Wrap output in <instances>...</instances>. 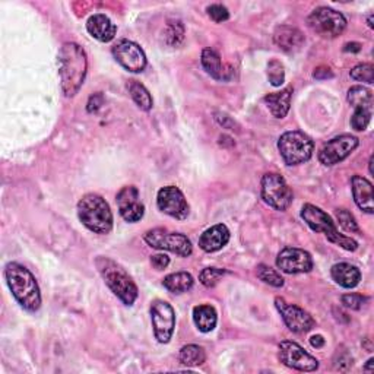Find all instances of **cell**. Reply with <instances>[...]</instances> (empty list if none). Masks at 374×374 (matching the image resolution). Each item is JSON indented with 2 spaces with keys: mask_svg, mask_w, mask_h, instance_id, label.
Segmentation results:
<instances>
[{
  "mask_svg": "<svg viewBox=\"0 0 374 374\" xmlns=\"http://www.w3.org/2000/svg\"><path fill=\"white\" fill-rule=\"evenodd\" d=\"M256 273H258V278L260 281H263L264 284H269L271 287L281 288L284 285L282 276L278 272H276L275 269L268 267V264H259Z\"/></svg>",
  "mask_w": 374,
  "mask_h": 374,
  "instance_id": "cell-31",
  "label": "cell"
},
{
  "mask_svg": "<svg viewBox=\"0 0 374 374\" xmlns=\"http://www.w3.org/2000/svg\"><path fill=\"white\" fill-rule=\"evenodd\" d=\"M276 267L285 273H306L313 269V259L306 250L285 247L276 258Z\"/></svg>",
  "mask_w": 374,
  "mask_h": 374,
  "instance_id": "cell-16",
  "label": "cell"
},
{
  "mask_svg": "<svg viewBox=\"0 0 374 374\" xmlns=\"http://www.w3.org/2000/svg\"><path fill=\"white\" fill-rule=\"evenodd\" d=\"M207 12H208L209 18L215 22H224L230 18V12H228V9L222 5H211V6H208Z\"/></svg>",
  "mask_w": 374,
  "mask_h": 374,
  "instance_id": "cell-38",
  "label": "cell"
},
{
  "mask_svg": "<svg viewBox=\"0 0 374 374\" xmlns=\"http://www.w3.org/2000/svg\"><path fill=\"white\" fill-rule=\"evenodd\" d=\"M278 149L287 165H298L309 161L315 151L311 138L300 130L285 132L278 141Z\"/></svg>",
  "mask_w": 374,
  "mask_h": 374,
  "instance_id": "cell-6",
  "label": "cell"
},
{
  "mask_svg": "<svg viewBox=\"0 0 374 374\" xmlns=\"http://www.w3.org/2000/svg\"><path fill=\"white\" fill-rule=\"evenodd\" d=\"M358 147V139L353 135H341L323 145L319 152V161L323 165H335L348 158Z\"/></svg>",
  "mask_w": 374,
  "mask_h": 374,
  "instance_id": "cell-13",
  "label": "cell"
},
{
  "mask_svg": "<svg viewBox=\"0 0 374 374\" xmlns=\"http://www.w3.org/2000/svg\"><path fill=\"white\" fill-rule=\"evenodd\" d=\"M309 27L323 39H336L346 28L345 17L331 8H318L307 19Z\"/></svg>",
  "mask_w": 374,
  "mask_h": 374,
  "instance_id": "cell-7",
  "label": "cell"
},
{
  "mask_svg": "<svg viewBox=\"0 0 374 374\" xmlns=\"http://www.w3.org/2000/svg\"><path fill=\"white\" fill-rule=\"evenodd\" d=\"M193 320L200 332L208 333L215 329L218 318H216V311L212 306L200 304L193 309Z\"/></svg>",
  "mask_w": 374,
  "mask_h": 374,
  "instance_id": "cell-25",
  "label": "cell"
},
{
  "mask_svg": "<svg viewBox=\"0 0 374 374\" xmlns=\"http://www.w3.org/2000/svg\"><path fill=\"white\" fill-rule=\"evenodd\" d=\"M351 185H353V195H354L357 207L367 214H373L374 212L373 185L367 178L361 176H353Z\"/></svg>",
  "mask_w": 374,
  "mask_h": 374,
  "instance_id": "cell-21",
  "label": "cell"
},
{
  "mask_svg": "<svg viewBox=\"0 0 374 374\" xmlns=\"http://www.w3.org/2000/svg\"><path fill=\"white\" fill-rule=\"evenodd\" d=\"M275 306L281 313V316L288 326V329L294 333H306L316 324L315 319L311 318L310 313H307L304 309H301L295 304L287 303L284 298L276 297Z\"/></svg>",
  "mask_w": 374,
  "mask_h": 374,
  "instance_id": "cell-14",
  "label": "cell"
},
{
  "mask_svg": "<svg viewBox=\"0 0 374 374\" xmlns=\"http://www.w3.org/2000/svg\"><path fill=\"white\" fill-rule=\"evenodd\" d=\"M225 275V271L224 269H220V268H205L200 275H199V281L208 288H212L215 287L216 284H218V281L222 278V276Z\"/></svg>",
  "mask_w": 374,
  "mask_h": 374,
  "instance_id": "cell-33",
  "label": "cell"
},
{
  "mask_svg": "<svg viewBox=\"0 0 374 374\" xmlns=\"http://www.w3.org/2000/svg\"><path fill=\"white\" fill-rule=\"evenodd\" d=\"M185 39V27L180 21H170L164 30V41L167 45L177 47Z\"/></svg>",
  "mask_w": 374,
  "mask_h": 374,
  "instance_id": "cell-30",
  "label": "cell"
},
{
  "mask_svg": "<svg viewBox=\"0 0 374 374\" xmlns=\"http://www.w3.org/2000/svg\"><path fill=\"white\" fill-rule=\"evenodd\" d=\"M301 216H303V220L307 222V225L313 231L323 233L331 243L341 246L348 251L357 250L358 247L357 241L337 231V228L331 216L326 212H323L320 208L315 207V205L306 203L303 209H301Z\"/></svg>",
  "mask_w": 374,
  "mask_h": 374,
  "instance_id": "cell-5",
  "label": "cell"
},
{
  "mask_svg": "<svg viewBox=\"0 0 374 374\" xmlns=\"http://www.w3.org/2000/svg\"><path fill=\"white\" fill-rule=\"evenodd\" d=\"M143 238L152 249L172 251L182 258L190 256L193 251L190 240L185 234L168 231L164 228H154V230L145 233Z\"/></svg>",
  "mask_w": 374,
  "mask_h": 374,
  "instance_id": "cell-8",
  "label": "cell"
},
{
  "mask_svg": "<svg viewBox=\"0 0 374 374\" xmlns=\"http://www.w3.org/2000/svg\"><path fill=\"white\" fill-rule=\"evenodd\" d=\"M103 104H104V96H103V94H101V92H96V94L91 95V98H90V101H88L87 110H88V113H95Z\"/></svg>",
  "mask_w": 374,
  "mask_h": 374,
  "instance_id": "cell-39",
  "label": "cell"
},
{
  "mask_svg": "<svg viewBox=\"0 0 374 374\" xmlns=\"http://www.w3.org/2000/svg\"><path fill=\"white\" fill-rule=\"evenodd\" d=\"M313 76H315L316 79H328V78H332L333 74H332V70L326 66H320L315 70V74H313Z\"/></svg>",
  "mask_w": 374,
  "mask_h": 374,
  "instance_id": "cell-41",
  "label": "cell"
},
{
  "mask_svg": "<svg viewBox=\"0 0 374 374\" xmlns=\"http://www.w3.org/2000/svg\"><path fill=\"white\" fill-rule=\"evenodd\" d=\"M178 360L186 367H198L205 363L207 354H205L203 348L199 345H186L180 349Z\"/></svg>",
  "mask_w": 374,
  "mask_h": 374,
  "instance_id": "cell-28",
  "label": "cell"
},
{
  "mask_svg": "<svg viewBox=\"0 0 374 374\" xmlns=\"http://www.w3.org/2000/svg\"><path fill=\"white\" fill-rule=\"evenodd\" d=\"M336 218H337V221H340V225L344 228L345 231L360 233L358 224H357V221H355V218H354L351 212H348L346 209H337L336 211Z\"/></svg>",
  "mask_w": 374,
  "mask_h": 374,
  "instance_id": "cell-35",
  "label": "cell"
},
{
  "mask_svg": "<svg viewBox=\"0 0 374 374\" xmlns=\"http://www.w3.org/2000/svg\"><path fill=\"white\" fill-rule=\"evenodd\" d=\"M202 66L216 81H228L231 78V67L222 65L220 54L214 48H205L202 52Z\"/></svg>",
  "mask_w": 374,
  "mask_h": 374,
  "instance_id": "cell-22",
  "label": "cell"
},
{
  "mask_svg": "<svg viewBox=\"0 0 374 374\" xmlns=\"http://www.w3.org/2000/svg\"><path fill=\"white\" fill-rule=\"evenodd\" d=\"M268 78L273 87H281L285 81L284 65L278 60H271L268 63Z\"/></svg>",
  "mask_w": 374,
  "mask_h": 374,
  "instance_id": "cell-32",
  "label": "cell"
},
{
  "mask_svg": "<svg viewBox=\"0 0 374 374\" xmlns=\"http://www.w3.org/2000/svg\"><path fill=\"white\" fill-rule=\"evenodd\" d=\"M278 357L287 367L298 371H315L319 368V361L293 341H284L280 344Z\"/></svg>",
  "mask_w": 374,
  "mask_h": 374,
  "instance_id": "cell-11",
  "label": "cell"
},
{
  "mask_svg": "<svg viewBox=\"0 0 374 374\" xmlns=\"http://www.w3.org/2000/svg\"><path fill=\"white\" fill-rule=\"evenodd\" d=\"M310 344H311V346H315V348H322V346L324 345L323 336H322V335L311 336V337H310Z\"/></svg>",
  "mask_w": 374,
  "mask_h": 374,
  "instance_id": "cell-42",
  "label": "cell"
},
{
  "mask_svg": "<svg viewBox=\"0 0 374 374\" xmlns=\"http://www.w3.org/2000/svg\"><path fill=\"white\" fill-rule=\"evenodd\" d=\"M368 170H370V174H373V156H371L370 161H368Z\"/></svg>",
  "mask_w": 374,
  "mask_h": 374,
  "instance_id": "cell-45",
  "label": "cell"
},
{
  "mask_svg": "<svg viewBox=\"0 0 374 374\" xmlns=\"http://www.w3.org/2000/svg\"><path fill=\"white\" fill-rule=\"evenodd\" d=\"M293 190L281 174L268 173L262 178V199L276 211H287L293 203Z\"/></svg>",
  "mask_w": 374,
  "mask_h": 374,
  "instance_id": "cell-9",
  "label": "cell"
},
{
  "mask_svg": "<svg viewBox=\"0 0 374 374\" xmlns=\"http://www.w3.org/2000/svg\"><path fill=\"white\" fill-rule=\"evenodd\" d=\"M87 30L94 39L101 43L112 41L117 32V27L112 22V19L103 14L92 15L87 22Z\"/></svg>",
  "mask_w": 374,
  "mask_h": 374,
  "instance_id": "cell-20",
  "label": "cell"
},
{
  "mask_svg": "<svg viewBox=\"0 0 374 374\" xmlns=\"http://www.w3.org/2000/svg\"><path fill=\"white\" fill-rule=\"evenodd\" d=\"M228 241H230V230L224 224H216L200 236L199 247L207 253H214L227 246Z\"/></svg>",
  "mask_w": 374,
  "mask_h": 374,
  "instance_id": "cell-18",
  "label": "cell"
},
{
  "mask_svg": "<svg viewBox=\"0 0 374 374\" xmlns=\"http://www.w3.org/2000/svg\"><path fill=\"white\" fill-rule=\"evenodd\" d=\"M88 69V60L83 48L75 43H66L59 52V74L62 91L66 96H74L81 90Z\"/></svg>",
  "mask_w": 374,
  "mask_h": 374,
  "instance_id": "cell-1",
  "label": "cell"
},
{
  "mask_svg": "<svg viewBox=\"0 0 374 374\" xmlns=\"http://www.w3.org/2000/svg\"><path fill=\"white\" fill-rule=\"evenodd\" d=\"M348 103L355 108L373 112V92L364 87H353L348 91Z\"/></svg>",
  "mask_w": 374,
  "mask_h": 374,
  "instance_id": "cell-29",
  "label": "cell"
},
{
  "mask_svg": "<svg viewBox=\"0 0 374 374\" xmlns=\"http://www.w3.org/2000/svg\"><path fill=\"white\" fill-rule=\"evenodd\" d=\"M373 364H374V360L370 358V360L367 361V364H366L364 370H366V371H373Z\"/></svg>",
  "mask_w": 374,
  "mask_h": 374,
  "instance_id": "cell-44",
  "label": "cell"
},
{
  "mask_svg": "<svg viewBox=\"0 0 374 374\" xmlns=\"http://www.w3.org/2000/svg\"><path fill=\"white\" fill-rule=\"evenodd\" d=\"M351 78L360 82H367V83H373L374 82V66L371 63H361L357 65L353 70H351Z\"/></svg>",
  "mask_w": 374,
  "mask_h": 374,
  "instance_id": "cell-34",
  "label": "cell"
},
{
  "mask_svg": "<svg viewBox=\"0 0 374 374\" xmlns=\"http://www.w3.org/2000/svg\"><path fill=\"white\" fill-rule=\"evenodd\" d=\"M151 263H152V267L155 269H165L168 264H170V258H168L167 255H155L151 258Z\"/></svg>",
  "mask_w": 374,
  "mask_h": 374,
  "instance_id": "cell-40",
  "label": "cell"
},
{
  "mask_svg": "<svg viewBox=\"0 0 374 374\" xmlns=\"http://www.w3.org/2000/svg\"><path fill=\"white\" fill-rule=\"evenodd\" d=\"M127 90H129L130 96L134 98V101L136 103V105L141 108V110H143V112L151 110L152 105H154L152 96H151L149 91L142 85V83H139L138 81H129Z\"/></svg>",
  "mask_w": 374,
  "mask_h": 374,
  "instance_id": "cell-27",
  "label": "cell"
},
{
  "mask_svg": "<svg viewBox=\"0 0 374 374\" xmlns=\"http://www.w3.org/2000/svg\"><path fill=\"white\" fill-rule=\"evenodd\" d=\"M151 320L154 333L160 344L170 342L176 328V313L164 300H155L151 304Z\"/></svg>",
  "mask_w": 374,
  "mask_h": 374,
  "instance_id": "cell-10",
  "label": "cell"
},
{
  "mask_svg": "<svg viewBox=\"0 0 374 374\" xmlns=\"http://www.w3.org/2000/svg\"><path fill=\"white\" fill-rule=\"evenodd\" d=\"M5 276L18 303L28 311H37L41 306V294L34 275L22 264L10 262L5 268Z\"/></svg>",
  "mask_w": 374,
  "mask_h": 374,
  "instance_id": "cell-2",
  "label": "cell"
},
{
  "mask_svg": "<svg viewBox=\"0 0 374 374\" xmlns=\"http://www.w3.org/2000/svg\"><path fill=\"white\" fill-rule=\"evenodd\" d=\"M273 41L281 48V50L291 53V52L300 50V47L304 44V35L303 32L294 27L281 25L273 32Z\"/></svg>",
  "mask_w": 374,
  "mask_h": 374,
  "instance_id": "cell-19",
  "label": "cell"
},
{
  "mask_svg": "<svg viewBox=\"0 0 374 374\" xmlns=\"http://www.w3.org/2000/svg\"><path fill=\"white\" fill-rule=\"evenodd\" d=\"M342 301V304L348 309H351V310H360L361 307H363L368 298L364 297V295H361V294H345L342 295L341 298Z\"/></svg>",
  "mask_w": 374,
  "mask_h": 374,
  "instance_id": "cell-37",
  "label": "cell"
},
{
  "mask_svg": "<svg viewBox=\"0 0 374 374\" xmlns=\"http://www.w3.org/2000/svg\"><path fill=\"white\" fill-rule=\"evenodd\" d=\"M113 56L126 70L134 72V74H141V72H143L145 67H147V56H145L142 48L134 41H118L113 47Z\"/></svg>",
  "mask_w": 374,
  "mask_h": 374,
  "instance_id": "cell-15",
  "label": "cell"
},
{
  "mask_svg": "<svg viewBox=\"0 0 374 374\" xmlns=\"http://www.w3.org/2000/svg\"><path fill=\"white\" fill-rule=\"evenodd\" d=\"M291 95H293V88L288 87L282 90L281 92H273L269 94L263 98V101L267 103L268 108L271 110L272 116L276 118H284L288 112H289V103H291Z\"/></svg>",
  "mask_w": 374,
  "mask_h": 374,
  "instance_id": "cell-24",
  "label": "cell"
},
{
  "mask_svg": "<svg viewBox=\"0 0 374 374\" xmlns=\"http://www.w3.org/2000/svg\"><path fill=\"white\" fill-rule=\"evenodd\" d=\"M333 281L344 288H354L360 284L361 272L354 264L349 263H336L331 269Z\"/></svg>",
  "mask_w": 374,
  "mask_h": 374,
  "instance_id": "cell-23",
  "label": "cell"
},
{
  "mask_svg": "<svg viewBox=\"0 0 374 374\" xmlns=\"http://www.w3.org/2000/svg\"><path fill=\"white\" fill-rule=\"evenodd\" d=\"M95 264L96 268H98L103 280L114 293V295L122 300L123 304L126 306L134 304L138 298V287L134 280L130 278L129 273L110 258H96Z\"/></svg>",
  "mask_w": 374,
  "mask_h": 374,
  "instance_id": "cell-4",
  "label": "cell"
},
{
  "mask_svg": "<svg viewBox=\"0 0 374 374\" xmlns=\"http://www.w3.org/2000/svg\"><path fill=\"white\" fill-rule=\"evenodd\" d=\"M368 27H370V28H373V15H370V17H368Z\"/></svg>",
  "mask_w": 374,
  "mask_h": 374,
  "instance_id": "cell-46",
  "label": "cell"
},
{
  "mask_svg": "<svg viewBox=\"0 0 374 374\" xmlns=\"http://www.w3.org/2000/svg\"><path fill=\"white\" fill-rule=\"evenodd\" d=\"M360 50H361V45L358 43H346L344 47V52H346V53H349V52L358 53Z\"/></svg>",
  "mask_w": 374,
  "mask_h": 374,
  "instance_id": "cell-43",
  "label": "cell"
},
{
  "mask_svg": "<svg viewBox=\"0 0 374 374\" xmlns=\"http://www.w3.org/2000/svg\"><path fill=\"white\" fill-rule=\"evenodd\" d=\"M81 222L95 234H108L113 230V214L110 205L95 193H88L78 203Z\"/></svg>",
  "mask_w": 374,
  "mask_h": 374,
  "instance_id": "cell-3",
  "label": "cell"
},
{
  "mask_svg": "<svg viewBox=\"0 0 374 374\" xmlns=\"http://www.w3.org/2000/svg\"><path fill=\"white\" fill-rule=\"evenodd\" d=\"M373 112L371 110H363V108H355V113L351 117V126L354 130H366L370 120H371Z\"/></svg>",
  "mask_w": 374,
  "mask_h": 374,
  "instance_id": "cell-36",
  "label": "cell"
},
{
  "mask_svg": "<svg viewBox=\"0 0 374 374\" xmlns=\"http://www.w3.org/2000/svg\"><path fill=\"white\" fill-rule=\"evenodd\" d=\"M156 205H158V209L161 212L180 221L186 220L190 212V207L185 195L182 190L176 186L163 187L158 191V196H156Z\"/></svg>",
  "mask_w": 374,
  "mask_h": 374,
  "instance_id": "cell-12",
  "label": "cell"
},
{
  "mask_svg": "<svg viewBox=\"0 0 374 374\" xmlns=\"http://www.w3.org/2000/svg\"><path fill=\"white\" fill-rule=\"evenodd\" d=\"M117 207L120 215L127 222H138L143 218L145 207L141 202L139 190L135 186H126L117 193Z\"/></svg>",
  "mask_w": 374,
  "mask_h": 374,
  "instance_id": "cell-17",
  "label": "cell"
},
{
  "mask_svg": "<svg viewBox=\"0 0 374 374\" xmlns=\"http://www.w3.org/2000/svg\"><path fill=\"white\" fill-rule=\"evenodd\" d=\"M193 276L187 272H176L167 275L163 285L168 289V291L173 294H183L187 293L189 289L193 287Z\"/></svg>",
  "mask_w": 374,
  "mask_h": 374,
  "instance_id": "cell-26",
  "label": "cell"
}]
</instances>
